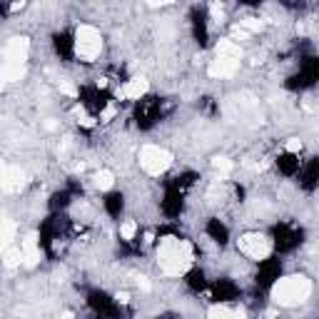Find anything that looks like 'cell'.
Instances as JSON below:
<instances>
[{"label":"cell","instance_id":"cell-1","mask_svg":"<svg viewBox=\"0 0 319 319\" xmlns=\"http://www.w3.org/2000/svg\"><path fill=\"white\" fill-rule=\"evenodd\" d=\"M195 262V249L187 239L165 237L157 247V264L167 277H182Z\"/></svg>","mask_w":319,"mask_h":319},{"label":"cell","instance_id":"cell-2","mask_svg":"<svg viewBox=\"0 0 319 319\" xmlns=\"http://www.w3.org/2000/svg\"><path fill=\"white\" fill-rule=\"evenodd\" d=\"M312 294V282L304 277V275H289V277H282L272 287V299L279 307H299L309 299Z\"/></svg>","mask_w":319,"mask_h":319},{"label":"cell","instance_id":"cell-3","mask_svg":"<svg viewBox=\"0 0 319 319\" xmlns=\"http://www.w3.org/2000/svg\"><path fill=\"white\" fill-rule=\"evenodd\" d=\"M102 50V35L92 25H80L75 30V55L85 63H92Z\"/></svg>","mask_w":319,"mask_h":319},{"label":"cell","instance_id":"cell-4","mask_svg":"<svg viewBox=\"0 0 319 319\" xmlns=\"http://www.w3.org/2000/svg\"><path fill=\"white\" fill-rule=\"evenodd\" d=\"M140 167L147 172V175H152V177H160V175H165L167 170H170V165H172V155L165 150V147H160V145H145L142 150H140Z\"/></svg>","mask_w":319,"mask_h":319},{"label":"cell","instance_id":"cell-5","mask_svg":"<svg viewBox=\"0 0 319 319\" xmlns=\"http://www.w3.org/2000/svg\"><path fill=\"white\" fill-rule=\"evenodd\" d=\"M237 247L244 257L257 259V262L259 259H267L270 252H272V242H270L267 235H262V232H247V235H242L237 239Z\"/></svg>","mask_w":319,"mask_h":319},{"label":"cell","instance_id":"cell-6","mask_svg":"<svg viewBox=\"0 0 319 319\" xmlns=\"http://www.w3.org/2000/svg\"><path fill=\"white\" fill-rule=\"evenodd\" d=\"M23 185H25V172L20 167H13V165L0 162V187L5 192H18Z\"/></svg>","mask_w":319,"mask_h":319},{"label":"cell","instance_id":"cell-7","mask_svg":"<svg viewBox=\"0 0 319 319\" xmlns=\"http://www.w3.org/2000/svg\"><path fill=\"white\" fill-rule=\"evenodd\" d=\"M237 70H239V60L237 58H227V55H215V60L207 68V73L212 78H232Z\"/></svg>","mask_w":319,"mask_h":319},{"label":"cell","instance_id":"cell-8","mask_svg":"<svg viewBox=\"0 0 319 319\" xmlns=\"http://www.w3.org/2000/svg\"><path fill=\"white\" fill-rule=\"evenodd\" d=\"M28 52H30V40L23 35L10 38L5 45V60H10V63H25Z\"/></svg>","mask_w":319,"mask_h":319},{"label":"cell","instance_id":"cell-9","mask_svg":"<svg viewBox=\"0 0 319 319\" xmlns=\"http://www.w3.org/2000/svg\"><path fill=\"white\" fill-rule=\"evenodd\" d=\"M147 92V80L145 78H132L127 80L118 90V97H127V100H140Z\"/></svg>","mask_w":319,"mask_h":319},{"label":"cell","instance_id":"cell-10","mask_svg":"<svg viewBox=\"0 0 319 319\" xmlns=\"http://www.w3.org/2000/svg\"><path fill=\"white\" fill-rule=\"evenodd\" d=\"M25 78V63H10L5 60L0 65V80L8 85V82H18V80Z\"/></svg>","mask_w":319,"mask_h":319},{"label":"cell","instance_id":"cell-11","mask_svg":"<svg viewBox=\"0 0 319 319\" xmlns=\"http://www.w3.org/2000/svg\"><path fill=\"white\" fill-rule=\"evenodd\" d=\"M3 264L8 267V270H15V267H20L23 264V252H20V247H8L5 252H3Z\"/></svg>","mask_w":319,"mask_h":319},{"label":"cell","instance_id":"cell-12","mask_svg":"<svg viewBox=\"0 0 319 319\" xmlns=\"http://www.w3.org/2000/svg\"><path fill=\"white\" fill-rule=\"evenodd\" d=\"M217 55H227V58H242V47H239L237 42H232L230 38L220 40L217 42Z\"/></svg>","mask_w":319,"mask_h":319},{"label":"cell","instance_id":"cell-13","mask_svg":"<svg viewBox=\"0 0 319 319\" xmlns=\"http://www.w3.org/2000/svg\"><path fill=\"white\" fill-rule=\"evenodd\" d=\"M15 239V225L13 222H0V252H5Z\"/></svg>","mask_w":319,"mask_h":319},{"label":"cell","instance_id":"cell-14","mask_svg":"<svg viewBox=\"0 0 319 319\" xmlns=\"http://www.w3.org/2000/svg\"><path fill=\"white\" fill-rule=\"evenodd\" d=\"M113 185H115V175H113L110 170H100V172L95 175V187H97V190L105 192V190H110Z\"/></svg>","mask_w":319,"mask_h":319},{"label":"cell","instance_id":"cell-15","mask_svg":"<svg viewBox=\"0 0 319 319\" xmlns=\"http://www.w3.org/2000/svg\"><path fill=\"white\" fill-rule=\"evenodd\" d=\"M207 319H235V314H232L230 307H225V304H215V307H209Z\"/></svg>","mask_w":319,"mask_h":319},{"label":"cell","instance_id":"cell-16","mask_svg":"<svg viewBox=\"0 0 319 319\" xmlns=\"http://www.w3.org/2000/svg\"><path fill=\"white\" fill-rule=\"evenodd\" d=\"M239 28H242V30H247V33L252 35V33H259V30L264 28V20H257V18H244V20H239Z\"/></svg>","mask_w":319,"mask_h":319},{"label":"cell","instance_id":"cell-17","mask_svg":"<svg viewBox=\"0 0 319 319\" xmlns=\"http://www.w3.org/2000/svg\"><path fill=\"white\" fill-rule=\"evenodd\" d=\"M212 167L220 172V180H222L227 172H232V160H227V157H215V160H212Z\"/></svg>","mask_w":319,"mask_h":319},{"label":"cell","instance_id":"cell-18","mask_svg":"<svg viewBox=\"0 0 319 319\" xmlns=\"http://www.w3.org/2000/svg\"><path fill=\"white\" fill-rule=\"evenodd\" d=\"M135 235H137V222H125L122 227H120V237L122 239H135Z\"/></svg>","mask_w":319,"mask_h":319},{"label":"cell","instance_id":"cell-19","mask_svg":"<svg viewBox=\"0 0 319 319\" xmlns=\"http://www.w3.org/2000/svg\"><path fill=\"white\" fill-rule=\"evenodd\" d=\"M75 115H78V122L80 125H82V127H92V125H95V120L92 118H87V115H85V113H82V110H75Z\"/></svg>","mask_w":319,"mask_h":319},{"label":"cell","instance_id":"cell-20","mask_svg":"<svg viewBox=\"0 0 319 319\" xmlns=\"http://www.w3.org/2000/svg\"><path fill=\"white\" fill-rule=\"evenodd\" d=\"M302 140H297V137H292L289 142H287V152H302Z\"/></svg>","mask_w":319,"mask_h":319},{"label":"cell","instance_id":"cell-21","mask_svg":"<svg viewBox=\"0 0 319 319\" xmlns=\"http://www.w3.org/2000/svg\"><path fill=\"white\" fill-rule=\"evenodd\" d=\"M60 92H63V95H70V97H75V95H78V90H75L70 82H60Z\"/></svg>","mask_w":319,"mask_h":319},{"label":"cell","instance_id":"cell-22","mask_svg":"<svg viewBox=\"0 0 319 319\" xmlns=\"http://www.w3.org/2000/svg\"><path fill=\"white\" fill-rule=\"evenodd\" d=\"M115 299H118L120 304H127V302H130V294H127V292H118V294H115Z\"/></svg>","mask_w":319,"mask_h":319},{"label":"cell","instance_id":"cell-23","mask_svg":"<svg viewBox=\"0 0 319 319\" xmlns=\"http://www.w3.org/2000/svg\"><path fill=\"white\" fill-rule=\"evenodd\" d=\"M137 284L142 287V292H150V282H147L145 277H140V279H137Z\"/></svg>","mask_w":319,"mask_h":319},{"label":"cell","instance_id":"cell-24","mask_svg":"<svg viewBox=\"0 0 319 319\" xmlns=\"http://www.w3.org/2000/svg\"><path fill=\"white\" fill-rule=\"evenodd\" d=\"M113 115H115V108L110 105V108H105V113H102V120H110Z\"/></svg>","mask_w":319,"mask_h":319},{"label":"cell","instance_id":"cell-25","mask_svg":"<svg viewBox=\"0 0 319 319\" xmlns=\"http://www.w3.org/2000/svg\"><path fill=\"white\" fill-rule=\"evenodd\" d=\"M45 127H47V130H55V127H58V122H55V120H47V122H45Z\"/></svg>","mask_w":319,"mask_h":319},{"label":"cell","instance_id":"cell-26","mask_svg":"<svg viewBox=\"0 0 319 319\" xmlns=\"http://www.w3.org/2000/svg\"><path fill=\"white\" fill-rule=\"evenodd\" d=\"M63 319H75V317H73L70 312H65V314H63Z\"/></svg>","mask_w":319,"mask_h":319},{"label":"cell","instance_id":"cell-27","mask_svg":"<svg viewBox=\"0 0 319 319\" xmlns=\"http://www.w3.org/2000/svg\"><path fill=\"white\" fill-rule=\"evenodd\" d=\"M3 87H5V82H3V80H0V90H3Z\"/></svg>","mask_w":319,"mask_h":319}]
</instances>
